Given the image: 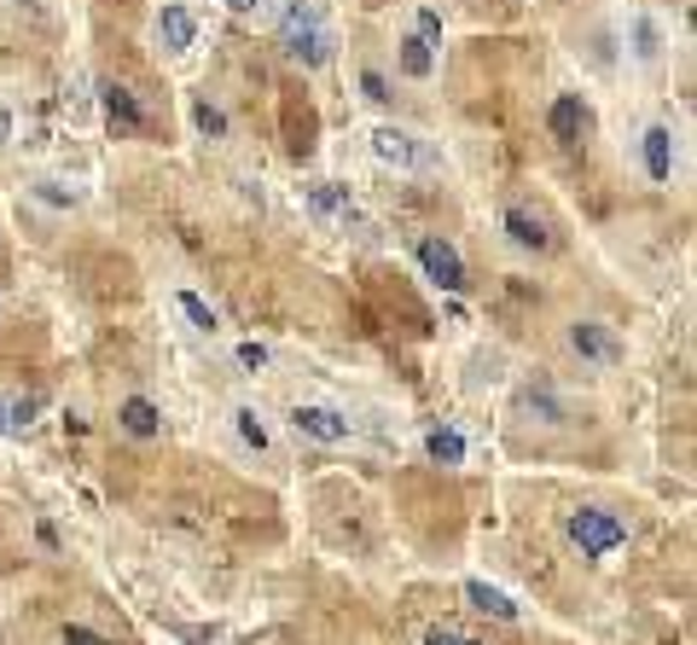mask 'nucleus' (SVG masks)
I'll use <instances>...</instances> for the list:
<instances>
[{
  "label": "nucleus",
  "mask_w": 697,
  "mask_h": 645,
  "mask_svg": "<svg viewBox=\"0 0 697 645\" xmlns=\"http://www.w3.org/2000/svg\"><path fill=\"white\" fill-rule=\"evenodd\" d=\"M291 425H297V436H308V443H326V448L349 443V413L326 407V401H297V407H291Z\"/></svg>",
  "instance_id": "3"
},
{
  "label": "nucleus",
  "mask_w": 697,
  "mask_h": 645,
  "mask_svg": "<svg viewBox=\"0 0 697 645\" xmlns=\"http://www.w3.org/2000/svg\"><path fill=\"white\" fill-rule=\"evenodd\" d=\"M425 454L436 459V466H459V459H465V436L459 430H430L425 436Z\"/></svg>",
  "instance_id": "17"
},
{
  "label": "nucleus",
  "mask_w": 697,
  "mask_h": 645,
  "mask_svg": "<svg viewBox=\"0 0 697 645\" xmlns=\"http://www.w3.org/2000/svg\"><path fill=\"white\" fill-rule=\"evenodd\" d=\"M639 163H645V175L657 180V187H668L675 180V128L668 122H651L639 135Z\"/></svg>",
  "instance_id": "6"
},
{
  "label": "nucleus",
  "mask_w": 697,
  "mask_h": 645,
  "mask_svg": "<svg viewBox=\"0 0 697 645\" xmlns=\"http://www.w3.org/2000/svg\"><path fill=\"white\" fill-rule=\"evenodd\" d=\"M36 198H41V204H53V210H70V204H76V192L64 187V180H53V175H41V180H36Z\"/></svg>",
  "instance_id": "22"
},
{
  "label": "nucleus",
  "mask_w": 697,
  "mask_h": 645,
  "mask_svg": "<svg viewBox=\"0 0 697 645\" xmlns=\"http://www.w3.org/2000/svg\"><path fill=\"white\" fill-rule=\"evenodd\" d=\"M0 146H12V111L0 106Z\"/></svg>",
  "instance_id": "29"
},
{
  "label": "nucleus",
  "mask_w": 697,
  "mask_h": 645,
  "mask_svg": "<svg viewBox=\"0 0 697 645\" xmlns=\"http://www.w3.org/2000/svg\"><path fill=\"white\" fill-rule=\"evenodd\" d=\"M524 401H529V413H540V419H547V425H564V419H570V413H564V407H558V401H552L547 390H529Z\"/></svg>",
  "instance_id": "23"
},
{
  "label": "nucleus",
  "mask_w": 697,
  "mask_h": 645,
  "mask_svg": "<svg viewBox=\"0 0 697 645\" xmlns=\"http://www.w3.org/2000/svg\"><path fill=\"white\" fill-rule=\"evenodd\" d=\"M279 41H286V59L302 64V70H320L331 59V47H338L308 0H291V7H286V18H279Z\"/></svg>",
  "instance_id": "1"
},
{
  "label": "nucleus",
  "mask_w": 697,
  "mask_h": 645,
  "mask_svg": "<svg viewBox=\"0 0 697 645\" xmlns=\"http://www.w3.org/2000/svg\"><path fill=\"white\" fill-rule=\"evenodd\" d=\"M425 645H482V639L459 634V628H430V634H425Z\"/></svg>",
  "instance_id": "27"
},
{
  "label": "nucleus",
  "mask_w": 697,
  "mask_h": 645,
  "mask_svg": "<svg viewBox=\"0 0 697 645\" xmlns=\"http://www.w3.org/2000/svg\"><path fill=\"white\" fill-rule=\"evenodd\" d=\"M64 645H111V639L93 634V628H82V623H64Z\"/></svg>",
  "instance_id": "26"
},
{
  "label": "nucleus",
  "mask_w": 697,
  "mask_h": 645,
  "mask_svg": "<svg viewBox=\"0 0 697 645\" xmlns=\"http://www.w3.org/2000/svg\"><path fill=\"white\" fill-rule=\"evenodd\" d=\"M227 7H232V12H262L268 0H227Z\"/></svg>",
  "instance_id": "30"
},
{
  "label": "nucleus",
  "mask_w": 697,
  "mask_h": 645,
  "mask_svg": "<svg viewBox=\"0 0 697 645\" xmlns=\"http://www.w3.org/2000/svg\"><path fill=\"white\" fill-rule=\"evenodd\" d=\"M570 349L587 360V367H616V360H623V338L599 320H570Z\"/></svg>",
  "instance_id": "4"
},
{
  "label": "nucleus",
  "mask_w": 697,
  "mask_h": 645,
  "mask_svg": "<svg viewBox=\"0 0 697 645\" xmlns=\"http://www.w3.org/2000/svg\"><path fill=\"white\" fill-rule=\"evenodd\" d=\"M430 70H436V47L419 30L401 36V76H407V82H430Z\"/></svg>",
  "instance_id": "14"
},
{
  "label": "nucleus",
  "mask_w": 697,
  "mask_h": 645,
  "mask_svg": "<svg viewBox=\"0 0 697 645\" xmlns=\"http://www.w3.org/2000/svg\"><path fill=\"white\" fill-rule=\"evenodd\" d=\"M465 599H471L482 616H495V623H518V605H511L500 587H488V582H465Z\"/></svg>",
  "instance_id": "15"
},
{
  "label": "nucleus",
  "mask_w": 697,
  "mask_h": 645,
  "mask_svg": "<svg viewBox=\"0 0 697 645\" xmlns=\"http://www.w3.org/2000/svg\"><path fill=\"white\" fill-rule=\"evenodd\" d=\"M99 106H106V122L117 128V135H146V106L135 99V88L99 82Z\"/></svg>",
  "instance_id": "7"
},
{
  "label": "nucleus",
  "mask_w": 697,
  "mask_h": 645,
  "mask_svg": "<svg viewBox=\"0 0 697 645\" xmlns=\"http://www.w3.org/2000/svg\"><path fill=\"white\" fill-rule=\"evenodd\" d=\"M634 59L639 64H663V30L651 18H634Z\"/></svg>",
  "instance_id": "16"
},
{
  "label": "nucleus",
  "mask_w": 697,
  "mask_h": 645,
  "mask_svg": "<svg viewBox=\"0 0 697 645\" xmlns=\"http://www.w3.org/2000/svg\"><path fill=\"white\" fill-rule=\"evenodd\" d=\"M239 367L262 373V367H268V349H262V344H239Z\"/></svg>",
  "instance_id": "28"
},
{
  "label": "nucleus",
  "mask_w": 697,
  "mask_h": 645,
  "mask_svg": "<svg viewBox=\"0 0 697 645\" xmlns=\"http://www.w3.org/2000/svg\"><path fill=\"white\" fill-rule=\"evenodd\" d=\"M192 41H198V18L169 0V7L158 12V47H163V53H187Z\"/></svg>",
  "instance_id": "11"
},
{
  "label": "nucleus",
  "mask_w": 697,
  "mask_h": 645,
  "mask_svg": "<svg viewBox=\"0 0 697 645\" xmlns=\"http://www.w3.org/2000/svg\"><path fill=\"white\" fill-rule=\"evenodd\" d=\"M192 122H198V135L227 140V111L216 106V99H192Z\"/></svg>",
  "instance_id": "19"
},
{
  "label": "nucleus",
  "mask_w": 697,
  "mask_h": 645,
  "mask_svg": "<svg viewBox=\"0 0 697 645\" xmlns=\"http://www.w3.org/2000/svg\"><path fill=\"white\" fill-rule=\"evenodd\" d=\"M232 425H239V443L245 448L268 454V425H262V413H256V407H239V413H232Z\"/></svg>",
  "instance_id": "18"
},
{
  "label": "nucleus",
  "mask_w": 697,
  "mask_h": 645,
  "mask_svg": "<svg viewBox=\"0 0 697 645\" xmlns=\"http://www.w3.org/2000/svg\"><path fill=\"white\" fill-rule=\"evenodd\" d=\"M30 419H36V401H7L0 396V436H18Z\"/></svg>",
  "instance_id": "21"
},
{
  "label": "nucleus",
  "mask_w": 697,
  "mask_h": 645,
  "mask_svg": "<svg viewBox=\"0 0 697 645\" xmlns=\"http://www.w3.org/2000/svg\"><path fill=\"white\" fill-rule=\"evenodd\" d=\"M117 425L135 436V443H151V436L163 430V413H158V401H146V396H128L122 407H117Z\"/></svg>",
  "instance_id": "13"
},
{
  "label": "nucleus",
  "mask_w": 697,
  "mask_h": 645,
  "mask_svg": "<svg viewBox=\"0 0 697 645\" xmlns=\"http://www.w3.org/2000/svg\"><path fill=\"white\" fill-rule=\"evenodd\" d=\"M547 128H552L558 146H581V135H587V106H581V93H558L552 106H547Z\"/></svg>",
  "instance_id": "10"
},
{
  "label": "nucleus",
  "mask_w": 697,
  "mask_h": 645,
  "mask_svg": "<svg viewBox=\"0 0 697 645\" xmlns=\"http://www.w3.org/2000/svg\"><path fill=\"white\" fill-rule=\"evenodd\" d=\"M419 268L430 274V286H442V291H459L465 286V256L448 245V239H419Z\"/></svg>",
  "instance_id": "5"
},
{
  "label": "nucleus",
  "mask_w": 697,
  "mask_h": 645,
  "mask_svg": "<svg viewBox=\"0 0 697 645\" xmlns=\"http://www.w3.org/2000/svg\"><path fill=\"white\" fill-rule=\"evenodd\" d=\"M175 302H180V315H187V320H192L198 331H216V326H221V320H216V308L203 302L198 291H175Z\"/></svg>",
  "instance_id": "20"
},
{
  "label": "nucleus",
  "mask_w": 697,
  "mask_h": 645,
  "mask_svg": "<svg viewBox=\"0 0 697 645\" xmlns=\"http://www.w3.org/2000/svg\"><path fill=\"white\" fill-rule=\"evenodd\" d=\"M564 535L581 547V558H605V553H616L628 540V524L616 518V512H599V506H581V512H570L564 518Z\"/></svg>",
  "instance_id": "2"
},
{
  "label": "nucleus",
  "mask_w": 697,
  "mask_h": 645,
  "mask_svg": "<svg viewBox=\"0 0 697 645\" xmlns=\"http://www.w3.org/2000/svg\"><path fill=\"white\" fill-rule=\"evenodd\" d=\"M372 158L390 163V169H419V163H425V146L412 140L407 128H390V122H384V128H372Z\"/></svg>",
  "instance_id": "8"
},
{
  "label": "nucleus",
  "mask_w": 697,
  "mask_h": 645,
  "mask_svg": "<svg viewBox=\"0 0 697 645\" xmlns=\"http://www.w3.org/2000/svg\"><path fill=\"white\" fill-rule=\"evenodd\" d=\"M308 216H315V221H355L349 187H338V180H320V187H308Z\"/></svg>",
  "instance_id": "12"
},
{
  "label": "nucleus",
  "mask_w": 697,
  "mask_h": 645,
  "mask_svg": "<svg viewBox=\"0 0 697 645\" xmlns=\"http://www.w3.org/2000/svg\"><path fill=\"white\" fill-rule=\"evenodd\" d=\"M500 227H506V239L518 245V250H529V256H540V250H552V234H547V221H540L535 210H524V204H506V216H500Z\"/></svg>",
  "instance_id": "9"
},
{
  "label": "nucleus",
  "mask_w": 697,
  "mask_h": 645,
  "mask_svg": "<svg viewBox=\"0 0 697 645\" xmlns=\"http://www.w3.org/2000/svg\"><path fill=\"white\" fill-rule=\"evenodd\" d=\"M419 36L436 47V41H442V12H436V7H419Z\"/></svg>",
  "instance_id": "25"
},
{
  "label": "nucleus",
  "mask_w": 697,
  "mask_h": 645,
  "mask_svg": "<svg viewBox=\"0 0 697 645\" xmlns=\"http://www.w3.org/2000/svg\"><path fill=\"white\" fill-rule=\"evenodd\" d=\"M360 93H367L372 99V106H390V82H384V70H360Z\"/></svg>",
  "instance_id": "24"
}]
</instances>
